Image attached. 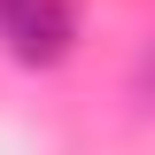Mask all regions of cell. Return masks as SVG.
<instances>
[{
	"mask_svg": "<svg viewBox=\"0 0 155 155\" xmlns=\"http://www.w3.org/2000/svg\"><path fill=\"white\" fill-rule=\"evenodd\" d=\"M0 39L23 70H54L78 47V8L70 0H0Z\"/></svg>",
	"mask_w": 155,
	"mask_h": 155,
	"instance_id": "1",
	"label": "cell"
}]
</instances>
